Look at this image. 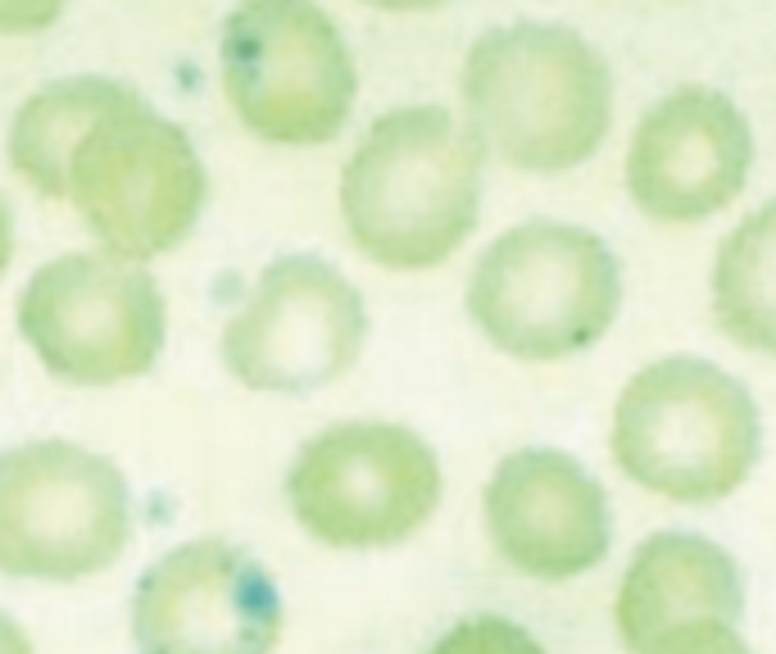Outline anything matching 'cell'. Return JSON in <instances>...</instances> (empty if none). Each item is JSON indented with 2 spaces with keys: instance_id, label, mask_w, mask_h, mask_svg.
<instances>
[{
  "instance_id": "cell-15",
  "label": "cell",
  "mask_w": 776,
  "mask_h": 654,
  "mask_svg": "<svg viewBox=\"0 0 776 654\" xmlns=\"http://www.w3.org/2000/svg\"><path fill=\"white\" fill-rule=\"evenodd\" d=\"M146 100L133 83L110 78V73H68V78H50L33 96H23V105L10 118L5 155L14 173L33 191L50 200H68V164L77 146L87 141L96 123L110 114Z\"/></svg>"
},
{
  "instance_id": "cell-6",
  "label": "cell",
  "mask_w": 776,
  "mask_h": 654,
  "mask_svg": "<svg viewBox=\"0 0 776 654\" xmlns=\"http://www.w3.org/2000/svg\"><path fill=\"white\" fill-rule=\"evenodd\" d=\"M14 323L37 364L64 387H118L146 377L168 341L160 278L110 250L46 260L18 291Z\"/></svg>"
},
{
  "instance_id": "cell-20",
  "label": "cell",
  "mask_w": 776,
  "mask_h": 654,
  "mask_svg": "<svg viewBox=\"0 0 776 654\" xmlns=\"http://www.w3.org/2000/svg\"><path fill=\"white\" fill-rule=\"evenodd\" d=\"M0 654H33L28 632H23L10 614H0Z\"/></svg>"
},
{
  "instance_id": "cell-1",
  "label": "cell",
  "mask_w": 776,
  "mask_h": 654,
  "mask_svg": "<svg viewBox=\"0 0 776 654\" xmlns=\"http://www.w3.org/2000/svg\"><path fill=\"white\" fill-rule=\"evenodd\" d=\"M486 146L446 105L377 114L341 168L336 205L354 250L377 268L423 273L477 232Z\"/></svg>"
},
{
  "instance_id": "cell-19",
  "label": "cell",
  "mask_w": 776,
  "mask_h": 654,
  "mask_svg": "<svg viewBox=\"0 0 776 654\" xmlns=\"http://www.w3.org/2000/svg\"><path fill=\"white\" fill-rule=\"evenodd\" d=\"M68 0H0V37H33L60 23Z\"/></svg>"
},
{
  "instance_id": "cell-21",
  "label": "cell",
  "mask_w": 776,
  "mask_h": 654,
  "mask_svg": "<svg viewBox=\"0 0 776 654\" xmlns=\"http://www.w3.org/2000/svg\"><path fill=\"white\" fill-rule=\"evenodd\" d=\"M10 260H14V214L5 205V196H0V278H5Z\"/></svg>"
},
{
  "instance_id": "cell-10",
  "label": "cell",
  "mask_w": 776,
  "mask_h": 654,
  "mask_svg": "<svg viewBox=\"0 0 776 654\" xmlns=\"http://www.w3.org/2000/svg\"><path fill=\"white\" fill-rule=\"evenodd\" d=\"M368 345V305L323 255H277L223 323V368L246 391L304 395L346 377Z\"/></svg>"
},
{
  "instance_id": "cell-11",
  "label": "cell",
  "mask_w": 776,
  "mask_h": 654,
  "mask_svg": "<svg viewBox=\"0 0 776 654\" xmlns=\"http://www.w3.org/2000/svg\"><path fill=\"white\" fill-rule=\"evenodd\" d=\"M281 622L273 573L218 537L173 545L133 591L137 654H273Z\"/></svg>"
},
{
  "instance_id": "cell-13",
  "label": "cell",
  "mask_w": 776,
  "mask_h": 654,
  "mask_svg": "<svg viewBox=\"0 0 776 654\" xmlns=\"http://www.w3.org/2000/svg\"><path fill=\"white\" fill-rule=\"evenodd\" d=\"M490 545L536 582H573L609 555V491L577 455L554 445L513 450L481 495Z\"/></svg>"
},
{
  "instance_id": "cell-5",
  "label": "cell",
  "mask_w": 776,
  "mask_h": 654,
  "mask_svg": "<svg viewBox=\"0 0 776 654\" xmlns=\"http://www.w3.org/2000/svg\"><path fill=\"white\" fill-rule=\"evenodd\" d=\"M218 83L254 141L309 150L350 123L359 64L318 0H237L218 23Z\"/></svg>"
},
{
  "instance_id": "cell-2",
  "label": "cell",
  "mask_w": 776,
  "mask_h": 654,
  "mask_svg": "<svg viewBox=\"0 0 776 654\" xmlns=\"http://www.w3.org/2000/svg\"><path fill=\"white\" fill-rule=\"evenodd\" d=\"M463 118L509 168L567 173L613 128V73L586 33L550 18L486 28L463 55Z\"/></svg>"
},
{
  "instance_id": "cell-22",
  "label": "cell",
  "mask_w": 776,
  "mask_h": 654,
  "mask_svg": "<svg viewBox=\"0 0 776 654\" xmlns=\"http://www.w3.org/2000/svg\"><path fill=\"white\" fill-rule=\"evenodd\" d=\"M373 10H391V14H423V10H441L450 0H364Z\"/></svg>"
},
{
  "instance_id": "cell-4",
  "label": "cell",
  "mask_w": 776,
  "mask_h": 654,
  "mask_svg": "<svg viewBox=\"0 0 776 654\" xmlns=\"http://www.w3.org/2000/svg\"><path fill=\"white\" fill-rule=\"evenodd\" d=\"M613 460L672 505H713L759 464L763 423L749 387L700 355H667L631 373L613 405Z\"/></svg>"
},
{
  "instance_id": "cell-3",
  "label": "cell",
  "mask_w": 776,
  "mask_h": 654,
  "mask_svg": "<svg viewBox=\"0 0 776 654\" xmlns=\"http://www.w3.org/2000/svg\"><path fill=\"white\" fill-rule=\"evenodd\" d=\"M623 260L559 218H527L490 241L468 273V318L517 364H559L600 345L623 314Z\"/></svg>"
},
{
  "instance_id": "cell-17",
  "label": "cell",
  "mask_w": 776,
  "mask_h": 654,
  "mask_svg": "<svg viewBox=\"0 0 776 654\" xmlns=\"http://www.w3.org/2000/svg\"><path fill=\"white\" fill-rule=\"evenodd\" d=\"M427 654H550L523 622L504 614H468L431 641Z\"/></svg>"
},
{
  "instance_id": "cell-7",
  "label": "cell",
  "mask_w": 776,
  "mask_h": 654,
  "mask_svg": "<svg viewBox=\"0 0 776 654\" xmlns=\"http://www.w3.org/2000/svg\"><path fill=\"white\" fill-rule=\"evenodd\" d=\"M68 205L100 250L150 264L196 232L210 205V168L183 123L137 100L96 123L77 146Z\"/></svg>"
},
{
  "instance_id": "cell-12",
  "label": "cell",
  "mask_w": 776,
  "mask_h": 654,
  "mask_svg": "<svg viewBox=\"0 0 776 654\" xmlns=\"http://www.w3.org/2000/svg\"><path fill=\"white\" fill-rule=\"evenodd\" d=\"M749 168L754 128L744 110L717 87L681 83L659 96L631 128L623 183L644 218L690 228L731 205L749 183Z\"/></svg>"
},
{
  "instance_id": "cell-8",
  "label": "cell",
  "mask_w": 776,
  "mask_h": 654,
  "mask_svg": "<svg viewBox=\"0 0 776 654\" xmlns=\"http://www.w3.org/2000/svg\"><path fill=\"white\" fill-rule=\"evenodd\" d=\"M133 541V495L114 460L60 437L0 450V577L83 582Z\"/></svg>"
},
{
  "instance_id": "cell-9",
  "label": "cell",
  "mask_w": 776,
  "mask_h": 654,
  "mask_svg": "<svg viewBox=\"0 0 776 654\" xmlns=\"http://www.w3.org/2000/svg\"><path fill=\"white\" fill-rule=\"evenodd\" d=\"M441 460L404 423L350 418L309 437L287 468V505L331 550H391L441 505Z\"/></svg>"
},
{
  "instance_id": "cell-14",
  "label": "cell",
  "mask_w": 776,
  "mask_h": 654,
  "mask_svg": "<svg viewBox=\"0 0 776 654\" xmlns=\"http://www.w3.org/2000/svg\"><path fill=\"white\" fill-rule=\"evenodd\" d=\"M744 614L740 564L709 537L654 532L636 545L613 600L617 637L631 654H650L663 637L694 622H736Z\"/></svg>"
},
{
  "instance_id": "cell-18",
  "label": "cell",
  "mask_w": 776,
  "mask_h": 654,
  "mask_svg": "<svg viewBox=\"0 0 776 654\" xmlns=\"http://www.w3.org/2000/svg\"><path fill=\"white\" fill-rule=\"evenodd\" d=\"M650 654H754V650L740 641L736 622H694L663 637Z\"/></svg>"
},
{
  "instance_id": "cell-16",
  "label": "cell",
  "mask_w": 776,
  "mask_h": 654,
  "mask_svg": "<svg viewBox=\"0 0 776 654\" xmlns=\"http://www.w3.org/2000/svg\"><path fill=\"white\" fill-rule=\"evenodd\" d=\"M713 318L740 350L776 355V200L722 237L713 260Z\"/></svg>"
}]
</instances>
